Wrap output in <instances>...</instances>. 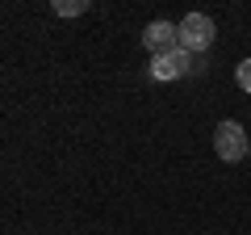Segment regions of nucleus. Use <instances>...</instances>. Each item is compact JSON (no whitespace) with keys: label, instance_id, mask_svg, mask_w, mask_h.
I'll return each instance as SVG.
<instances>
[{"label":"nucleus","instance_id":"1","mask_svg":"<svg viewBox=\"0 0 251 235\" xmlns=\"http://www.w3.org/2000/svg\"><path fill=\"white\" fill-rule=\"evenodd\" d=\"M214 151H218V160H226V164H239L243 155H251V139H247V130L239 126V122H218L214 126Z\"/></svg>","mask_w":251,"mask_h":235},{"label":"nucleus","instance_id":"2","mask_svg":"<svg viewBox=\"0 0 251 235\" xmlns=\"http://www.w3.org/2000/svg\"><path fill=\"white\" fill-rule=\"evenodd\" d=\"M176 34H180V51H209L214 46V17H205V13H188V17H180V26H176Z\"/></svg>","mask_w":251,"mask_h":235},{"label":"nucleus","instance_id":"3","mask_svg":"<svg viewBox=\"0 0 251 235\" xmlns=\"http://www.w3.org/2000/svg\"><path fill=\"white\" fill-rule=\"evenodd\" d=\"M188 72H193V55L180 51V46L151 59V76H155V80H180V76H188Z\"/></svg>","mask_w":251,"mask_h":235},{"label":"nucleus","instance_id":"4","mask_svg":"<svg viewBox=\"0 0 251 235\" xmlns=\"http://www.w3.org/2000/svg\"><path fill=\"white\" fill-rule=\"evenodd\" d=\"M143 46L151 51V59H155V55L176 51V46H180V34H176V26H172V21H151V26L143 29Z\"/></svg>","mask_w":251,"mask_h":235},{"label":"nucleus","instance_id":"5","mask_svg":"<svg viewBox=\"0 0 251 235\" xmlns=\"http://www.w3.org/2000/svg\"><path fill=\"white\" fill-rule=\"evenodd\" d=\"M54 13L59 17H80V13H88V0H54Z\"/></svg>","mask_w":251,"mask_h":235},{"label":"nucleus","instance_id":"6","mask_svg":"<svg viewBox=\"0 0 251 235\" xmlns=\"http://www.w3.org/2000/svg\"><path fill=\"white\" fill-rule=\"evenodd\" d=\"M234 80H239L243 92H251V59H243V63L234 67Z\"/></svg>","mask_w":251,"mask_h":235}]
</instances>
